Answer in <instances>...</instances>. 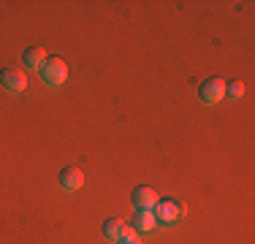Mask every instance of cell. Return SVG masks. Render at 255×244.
<instances>
[{
  "instance_id": "obj_1",
  "label": "cell",
  "mask_w": 255,
  "mask_h": 244,
  "mask_svg": "<svg viewBox=\"0 0 255 244\" xmlns=\"http://www.w3.org/2000/svg\"><path fill=\"white\" fill-rule=\"evenodd\" d=\"M41 79H44L49 87H60L68 79V65L63 57H46V63L41 65Z\"/></svg>"
},
{
  "instance_id": "obj_2",
  "label": "cell",
  "mask_w": 255,
  "mask_h": 244,
  "mask_svg": "<svg viewBox=\"0 0 255 244\" xmlns=\"http://www.w3.org/2000/svg\"><path fill=\"white\" fill-rule=\"evenodd\" d=\"M155 220L157 223H166V225H174L177 220H182V215H185V206L179 204L177 198H160L155 204Z\"/></svg>"
},
{
  "instance_id": "obj_3",
  "label": "cell",
  "mask_w": 255,
  "mask_h": 244,
  "mask_svg": "<svg viewBox=\"0 0 255 244\" xmlns=\"http://www.w3.org/2000/svg\"><path fill=\"white\" fill-rule=\"evenodd\" d=\"M198 98H201L204 103H220L223 98H226V82H223L220 76H209L201 87H198Z\"/></svg>"
},
{
  "instance_id": "obj_4",
  "label": "cell",
  "mask_w": 255,
  "mask_h": 244,
  "mask_svg": "<svg viewBox=\"0 0 255 244\" xmlns=\"http://www.w3.org/2000/svg\"><path fill=\"white\" fill-rule=\"evenodd\" d=\"M0 84L8 93H25L27 90V73L22 68H3L0 71Z\"/></svg>"
},
{
  "instance_id": "obj_5",
  "label": "cell",
  "mask_w": 255,
  "mask_h": 244,
  "mask_svg": "<svg viewBox=\"0 0 255 244\" xmlns=\"http://www.w3.org/2000/svg\"><path fill=\"white\" fill-rule=\"evenodd\" d=\"M103 236H106V239L120 242V239H125V236H136V231H133V225H128L125 220L109 217L106 223H103Z\"/></svg>"
},
{
  "instance_id": "obj_6",
  "label": "cell",
  "mask_w": 255,
  "mask_h": 244,
  "mask_svg": "<svg viewBox=\"0 0 255 244\" xmlns=\"http://www.w3.org/2000/svg\"><path fill=\"white\" fill-rule=\"evenodd\" d=\"M157 201H160V195H157L149 185H141L130 193V204L136 206V209H155Z\"/></svg>"
},
{
  "instance_id": "obj_7",
  "label": "cell",
  "mask_w": 255,
  "mask_h": 244,
  "mask_svg": "<svg viewBox=\"0 0 255 244\" xmlns=\"http://www.w3.org/2000/svg\"><path fill=\"white\" fill-rule=\"evenodd\" d=\"M84 185V174L82 168L76 166H65L60 171V187H65V190H79V187Z\"/></svg>"
},
{
  "instance_id": "obj_8",
  "label": "cell",
  "mask_w": 255,
  "mask_h": 244,
  "mask_svg": "<svg viewBox=\"0 0 255 244\" xmlns=\"http://www.w3.org/2000/svg\"><path fill=\"white\" fill-rule=\"evenodd\" d=\"M157 225V220H155V212L152 209H136V217H133V231H152Z\"/></svg>"
},
{
  "instance_id": "obj_9",
  "label": "cell",
  "mask_w": 255,
  "mask_h": 244,
  "mask_svg": "<svg viewBox=\"0 0 255 244\" xmlns=\"http://www.w3.org/2000/svg\"><path fill=\"white\" fill-rule=\"evenodd\" d=\"M46 63V49L44 46H30L25 49V65L33 71H41V65Z\"/></svg>"
},
{
  "instance_id": "obj_10",
  "label": "cell",
  "mask_w": 255,
  "mask_h": 244,
  "mask_svg": "<svg viewBox=\"0 0 255 244\" xmlns=\"http://www.w3.org/2000/svg\"><path fill=\"white\" fill-rule=\"evenodd\" d=\"M242 95H245V82H242V79L226 82V98H234V101H239Z\"/></svg>"
},
{
  "instance_id": "obj_11",
  "label": "cell",
  "mask_w": 255,
  "mask_h": 244,
  "mask_svg": "<svg viewBox=\"0 0 255 244\" xmlns=\"http://www.w3.org/2000/svg\"><path fill=\"white\" fill-rule=\"evenodd\" d=\"M117 244H141V242H138V236H125V239H120Z\"/></svg>"
}]
</instances>
